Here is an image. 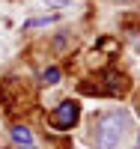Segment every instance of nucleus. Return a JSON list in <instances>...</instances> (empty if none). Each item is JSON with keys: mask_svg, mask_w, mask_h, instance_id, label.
Segmentation results:
<instances>
[{"mask_svg": "<svg viewBox=\"0 0 140 149\" xmlns=\"http://www.w3.org/2000/svg\"><path fill=\"white\" fill-rule=\"evenodd\" d=\"M128 128V116L122 110H110V113L95 119V131H93V143L95 149H113L119 143V137Z\"/></svg>", "mask_w": 140, "mask_h": 149, "instance_id": "nucleus-1", "label": "nucleus"}, {"mask_svg": "<svg viewBox=\"0 0 140 149\" xmlns=\"http://www.w3.org/2000/svg\"><path fill=\"white\" fill-rule=\"evenodd\" d=\"M78 116H81V104H78V102H60V104L48 113L51 125L60 128V131H69L75 122H78Z\"/></svg>", "mask_w": 140, "mask_h": 149, "instance_id": "nucleus-2", "label": "nucleus"}, {"mask_svg": "<svg viewBox=\"0 0 140 149\" xmlns=\"http://www.w3.org/2000/svg\"><path fill=\"white\" fill-rule=\"evenodd\" d=\"M12 140L27 149V146H33V131H30L27 125H12Z\"/></svg>", "mask_w": 140, "mask_h": 149, "instance_id": "nucleus-3", "label": "nucleus"}, {"mask_svg": "<svg viewBox=\"0 0 140 149\" xmlns=\"http://www.w3.org/2000/svg\"><path fill=\"white\" fill-rule=\"evenodd\" d=\"M57 81H60V69L57 66H48L42 72V84H57Z\"/></svg>", "mask_w": 140, "mask_h": 149, "instance_id": "nucleus-4", "label": "nucleus"}, {"mask_svg": "<svg viewBox=\"0 0 140 149\" xmlns=\"http://www.w3.org/2000/svg\"><path fill=\"white\" fill-rule=\"evenodd\" d=\"M27 149H36V146H27Z\"/></svg>", "mask_w": 140, "mask_h": 149, "instance_id": "nucleus-5", "label": "nucleus"}]
</instances>
